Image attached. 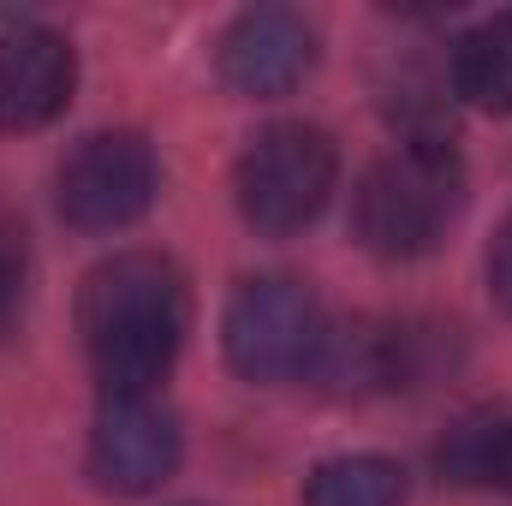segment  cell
<instances>
[{"label":"cell","instance_id":"cell-2","mask_svg":"<svg viewBox=\"0 0 512 506\" xmlns=\"http://www.w3.org/2000/svg\"><path fill=\"white\" fill-rule=\"evenodd\" d=\"M459 197H465V173L447 137L435 143L405 137L358 185V239L376 256H423L453 227Z\"/></svg>","mask_w":512,"mask_h":506},{"label":"cell","instance_id":"cell-9","mask_svg":"<svg viewBox=\"0 0 512 506\" xmlns=\"http://www.w3.org/2000/svg\"><path fill=\"white\" fill-rule=\"evenodd\" d=\"M453 90L489 114H512V6L453 48Z\"/></svg>","mask_w":512,"mask_h":506},{"label":"cell","instance_id":"cell-11","mask_svg":"<svg viewBox=\"0 0 512 506\" xmlns=\"http://www.w3.org/2000/svg\"><path fill=\"white\" fill-rule=\"evenodd\" d=\"M18 310H24V245L0 233V340L18 328Z\"/></svg>","mask_w":512,"mask_h":506},{"label":"cell","instance_id":"cell-8","mask_svg":"<svg viewBox=\"0 0 512 506\" xmlns=\"http://www.w3.org/2000/svg\"><path fill=\"white\" fill-rule=\"evenodd\" d=\"M78 60L60 30L18 24L0 36V131H36L72 102Z\"/></svg>","mask_w":512,"mask_h":506},{"label":"cell","instance_id":"cell-1","mask_svg":"<svg viewBox=\"0 0 512 506\" xmlns=\"http://www.w3.org/2000/svg\"><path fill=\"white\" fill-rule=\"evenodd\" d=\"M191 298L167 256L126 251L90 268L78 292V334L108 399H155L185 346Z\"/></svg>","mask_w":512,"mask_h":506},{"label":"cell","instance_id":"cell-7","mask_svg":"<svg viewBox=\"0 0 512 506\" xmlns=\"http://www.w3.org/2000/svg\"><path fill=\"white\" fill-rule=\"evenodd\" d=\"M316 66V36L292 6H251L221 36V78L239 96H286Z\"/></svg>","mask_w":512,"mask_h":506},{"label":"cell","instance_id":"cell-10","mask_svg":"<svg viewBox=\"0 0 512 506\" xmlns=\"http://www.w3.org/2000/svg\"><path fill=\"white\" fill-rule=\"evenodd\" d=\"M304 506H405V477L393 459H376V453L328 459L310 471Z\"/></svg>","mask_w":512,"mask_h":506},{"label":"cell","instance_id":"cell-12","mask_svg":"<svg viewBox=\"0 0 512 506\" xmlns=\"http://www.w3.org/2000/svg\"><path fill=\"white\" fill-rule=\"evenodd\" d=\"M489 280H495V298L512 310V221L501 227V239H495V251H489Z\"/></svg>","mask_w":512,"mask_h":506},{"label":"cell","instance_id":"cell-4","mask_svg":"<svg viewBox=\"0 0 512 506\" xmlns=\"http://www.w3.org/2000/svg\"><path fill=\"white\" fill-rule=\"evenodd\" d=\"M334 179H340V161H334L328 131L286 120V126H268L245 149L239 209H245V221L256 233L286 239V233H298L322 215V203L334 197Z\"/></svg>","mask_w":512,"mask_h":506},{"label":"cell","instance_id":"cell-5","mask_svg":"<svg viewBox=\"0 0 512 506\" xmlns=\"http://www.w3.org/2000/svg\"><path fill=\"white\" fill-rule=\"evenodd\" d=\"M155 149L137 131H96L60 161V215L78 233H120L155 203Z\"/></svg>","mask_w":512,"mask_h":506},{"label":"cell","instance_id":"cell-3","mask_svg":"<svg viewBox=\"0 0 512 506\" xmlns=\"http://www.w3.org/2000/svg\"><path fill=\"white\" fill-rule=\"evenodd\" d=\"M221 340H227V358L245 381L280 387V381L316 376L322 346H328V322L298 280H245L227 304Z\"/></svg>","mask_w":512,"mask_h":506},{"label":"cell","instance_id":"cell-6","mask_svg":"<svg viewBox=\"0 0 512 506\" xmlns=\"http://www.w3.org/2000/svg\"><path fill=\"white\" fill-rule=\"evenodd\" d=\"M90 471L114 495H149L179 471V423L155 399H108L90 435Z\"/></svg>","mask_w":512,"mask_h":506}]
</instances>
